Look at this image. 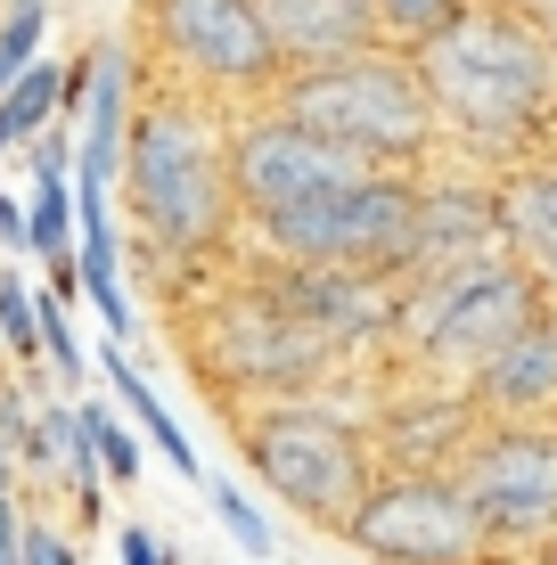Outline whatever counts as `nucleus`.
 Instances as JSON below:
<instances>
[{
  "label": "nucleus",
  "instance_id": "f257e3e1",
  "mask_svg": "<svg viewBox=\"0 0 557 565\" xmlns=\"http://www.w3.org/2000/svg\"><path fill=\"white\" fill-rule=\"evenodd\" d=\"M443 148L475 172H516L557 156V50L525 9H468L443 42L418 50Z\"/></svg>",
  "mask_w": 557,
  "mask_h": 565
},
{
  "label": "nucleus",
  "instance_id": "f03ea898",
  "mask_svg": "<svg viewBox=\"0 0 557 565\" xmlns=\"http://www.w3.org/2000/svg\"><path fill=\"white\" fill-rule=\"evenodd\" d=\"M229 131L238 115L197 99V90L157 83L131 115V148H124V213L140 230L148 263L189 270L222 263L238 246L246 213H238V164H229Z\"/></svg>",
  "mask_w": 557,
  "mask_h": 565
},
{
  "label": "nucleus",
  "instance_id": "7ed1b4c3",
  "mask_svg": "<svg viewBox=\"0 0 557 565\" xmlns=\"http://www.w3.org/2000/svg\"><path fill=\"white\" fill-rule=\"evenodd\" d=\"M229 435H238V459L271 483L287 509L303 524H320V533H336V541H344V524L361 516L369 483L386 476L369 411H353V402H336V394L255 402V411L229 418Z\"/></svg>",
  "mask_w": 557,
  "mask_h": 565
},
{
  "label": "nucleus",
  "instance_id": "20e7f679",
  "mask_svg": "<svg viewBox=\"0 0 557 565\" xmlns=\"http://www.w3.org/2000/svg\"><path fill=\"white\" fill-rule=\"evenodd\" d=\"M271 107L296 115L320 140L369 156L377 172H435L443 164V124H435L427 74L394 42L361 50V57H336V66H312V74H287Z\"/></svg>",
  "mask_w": 557,
  "mask_h": 565
},
{
  "label": "nucleus",
  "instance_id": "39448f33",
  "mask_svg": "<svg viewBox=\"0 0 557 565\" xmlns=\"http://www.w3.org/2000/svg\"><path fill=\"white\" fill-rule=\"evenodd\" d=\"M542 311H549V296L533 287V270L508 263V255L459 263V270H427V279H401L394 369H401V377L468 385L475 369L501 353V344H516Z\"/></svg>",
  "mask_w": 557,
  "mask_h": 565
},
{
  "label": "nucleus",
  "instance_id": "423d86ee",
  "mask_svg": "<svg viewBox=\"0 0 557 565\" xmlns=\"http://www.w3.org/2000/svg\"><path fill=\"white\" fill-rule=\"evenodd\" d=\"M189 344H197L189 361L205 369V385H214L222 402H238V411H255V402H296V394H329V377L344 369V353L279 303V287L263 279V270L222 279L214 296H205Z\"/></svg>",
  "mask_w": 557,
  "mask_h": 565
},
{
  "label": "nucleus",
  "instance_id": "0eeeda50",
  "mask_svg": "<svg viewBox=\"0 0 557 565\" xmlns=\"http://www.w3.org/2000/svg\"><path fill=\"white\" fill-rule=\"evenodd\" d=\"M140 57L157 83L197 90L229 115L271 107L287 83V57L255 0H140Z\"/></svg>",
  "mask_w": 557,
  "mask_h": 565
},
{
  "label": "nucleus",
  "instance_id": "6e6552de",
  "mask_svg": "<svg viewBox=\"0 0 557 565\" xmlns=\"http://www.w3.org/2000/svg\"><path fill=\"white\" fill-rule=\"evenodd\" d=\"M451 483L468 492L501 565H525L533 550L557 541V426L549 418H484L475 443L459 451Z\"/></svg>",
  "mask_w": 557,
  "mask_h": 565
},
{
  "label": "nucleus",
  "instance_id": "1a4fd4ad",
  "mask_svg": "<svg viewBox=\"0 0 557 565\" xmlns=\"http://www.w3.org/2000/svg\"><path fill=\"white\" fill-rule=\"evenodd\" d=\"M344 550H361L369 565H501L468 492L451 476H410V467H386L369 483L361 516L344 524Z\"/></svg>",
  "mask_w": 557,
  "mask_h": 565
},
{
  "label": "nucleus",
  "instance_id": "9d476101",
  "mask_svg": "<svg viewBox=\"0 0 557 565\" xmlns=\"http://www.w3.org/2000/svg\"><path fill=\"white\" fill-rule=\"evenodd\" d=\"M229 164H238V213H246V230L279 222V213H303V205H329V198H353V189L377 172L369 156L320 140V131H303L296 115H279V107L238 115V131H229Z\"/></svg>",
  "mask_w": 557,
  "mask_h": 565
},
{
  "label": "nucleus",
  "instance_id": "9b49d317",
  "mask_svg": "<svg viewBox=\"0 0 557 565\" xmlns=\"http://www.w3.org/2000/svg\"><path fill=\"white\" fill-rule=\"evenodd\" d=\"M377 426V459L386 467H410V476H451L459 451L475 443L484 411L468 402V385H443V377H394L386 402L369 411Z\"/></svg>",
  "mask_w": 557,
  "mask_h": 565
},
{
  "label": "nucleus",
  "instance_id": "f8f14e48",
  "mask_svg": "<svg viewBox=\"0 0 557 565\" xmlns=\"http://www.w3.org/2000/svg\"><path fill=\"white\" fill-rule=\"evenodd\" d=\"M501 246V181L475 164H435L418 189V270H459V263H492Z\"/></svg>",
  "mask_w": 557,
  "mask_h": 565
},
{
  "label": "nucleus",
  "instance_id": "ddd939ff",
  "mask_svg": "<svg viewBox=\"0 0 557 565\" xmlns=\"http://www.w3.org/2000/svg\"><path fill=\"white\" fill-rule=\"evenodd\" d=\"M271 42L287 57V74L336 66V57L386 50V25H377V0H255Z\"/></svg>",
  "mask_w": 557,
  "mask_h": 565
},
{
  "label": "nucleus",
  "instance_id": "4468645a",
  "mask_svg": "<svg viewBox=\"0 0 557 565\" xmlns=\"http://www.w3.org/2000/svg\"><path fill=\"white\" fill-rule=\"evenodd\" d=\"M468 402L484 418H557V303L516 344H501V353L475 369Z\"/></svg>",
  "mask_w": 557,
  "mask_h": 565
},
{
  "label": "nucleus",
  "instance_id": "2eb2a0df",
  "mask_svg": "<svg viewBox=\"0 0 557 565\" xmlns=\"http://www.w3.org/2000/svg\"><path fill=\"white\" fill-rule=\"evenodd\" d=\"M501 246L508 263L533 270V287L557 303V164H516L501 172Z\"/></svg>",
  "mask_w": 557,
  "mask_h": 565
},
{
  "label": "nucleus",
  "instance_id": "dca6fc26",
  "mask_svg": "<svg viewBox=\"0 0 557 565\" xmlns=\"http://www.w3.org/2000/svg\"><path fill=\"white\" fill-rule=\"evenodd\" d=\"M99 377H107V394H115V411H124V418L140 426L148 443H157V459L172 467V476H189V483H197V451H189L181 418L164 411V394H157V385H148V369L131 361V353H124V344H115V337L99 344Z\"/></svg>",
  "mask_w": 557,
  "mask_h": 565
},
{
  "label": "nucleus",
  "instance_id": "f3484780",
  "mask_svg": "<svg viewBox=\"0 0 557 565\" xmlns=\"http://www.w3.org/2000/svg\"><path fill=\"white\" fill-rule=\"evenodd\" d=\"M66 107H74V66H25V83L0 99V148H33L50 124H66Z\"/></svg>",
  "mask_w": 557,
  "mask_h": 565
},
{
  "label": "nucleus",
  "instance_id": "a211bd4d",
  "mask_svg": "<svg viewBox=\"0 0 557 565\" xmlns=\"http://www.w3.org/2000/svg\"><path fill=\"white\" fill-rule=\"evenodd\" d=\"M74 238H83V205H74V181H33L25 198V255L33 263H74Z\"/></svg>",
  "mask_w": 557,
  "mask_h": 565
},
{
  "label": "nucleus",
  "instance_id": "6ab92c4d",
  "mask_svg": "<svg viewBox=\"0 0 557 565\" xmlns=\"http://www.w3.org/2000/svg\"><path fill=\"white\" fill-rule=\"evenodd\" d=\"M0 353L17 369L42 361V287H25V270H0Z\"/></svg>",
  "mask_w": 557,
  "mask_h": 565
},
{
  "label": "nucleus",
  "instance_id": "aec40b11",
  "mask_svg": "<svg viewBox=\"0 0 557 565\" xmlns=\"http://www.w3.org/2000/svg\"><path fill=\"white\" fill-rule=\"evenodd\" d=\"M468 17V0H377V25H386V42L394 50H427V42H443V33Z\"/></svg>",
  "mask_w": 557,
  "mask_h": 565
},
{
  "label": "nucleus",
  "instance_id": "412c9836",
  "mask_svg": "<svg viewBox=\"0 0 557 565\" xmlns=\"http://www.w3.org/2000/svg\"><path fill=\"white\" fill-rule=\"evenodd\" d=\"M83 426H90V451H99L107 483H140V426H124V411L115 402H83Z\"/></svg>",
  "mask_w": 557,
  "mask_h": 565
},
{
  "label": "nucleus",
  "instance_id": "4be33fe9",
  "mask_svg": "<svg viewBox=\"0 0 557 565\" xmlns=\"http://www.w3.org/2000/svg\"><path fill=\"white\" fill-rule=\"evenodd\" d=\"M205 509H214V524H222L229 541H238L246 557H271V550H279V541H271V516H263L255 500L238 492V483H222V476H214V483H205Z\"/></svg>",
  "mask_w": 557,
  "mask_h": 565
},
{
  "label": "nucleus",
  "instance_id": "5701e85b",
  "mask_svg": "<svg viewBox=\"0 0 557 565\" xmlns=\"http://www.w3.org/2000/svg\"><path fill=\"white\" fill-rule=\"evenodd\" d=\"M42 33L50 9H0V99L25 83V66H42Z\"/></svg>",
  "mask_w": 557,
  "mask_h": 565
},
{
  "label": "nucleus",
  "instance_id": "b1692460",
  "mask_svg": "<svg viewBox=\"0 0 557 565\" xmlns=\"http://www.w3.org/2000/svg\"><path fill=\"white\" fill-rule=\"evenodd\" d=\"M42 361L57 369V385H83V337H74V320H66V303H57L50 296V287H42Z\"/></svg>",
  "mask_w": 557,
  "mask_h": 565
},
{
  "label": "nucleus",
  "instance_id": "393cba45",
  "mask_svg": "<svg viewBox=\"0 0 557 565\" xmlns=\"http://www.w3.org/2000/svg\"><path fill=\"white\" fill-rule=\"evenodd\" d=\"M25 565H83L74 557V533H57L50 516H25Z\"/></svg>",
  "mask_w": 557,
  "mask_h": 565
},
{
  "label": "nucleus",
  "instance_id": "a878e982",
  "mask_svg": "<svg viewBox=\"0 0 557 565\" xmlns=\"http://www.w3.org/2000/svg\"><path fill=\"white\" fill-rule=\"evenodd\" d=\"M115 565H181V557H172V541H157L148 524H124V533H115Z\"/></svg>",
  "mask_w": 557,
  "mask_h": 565
},
{
  "label": "nucleus",
  "instance_id": "bb28decb",
  "mask_svg": "<svg viewBox=\"0 0 557 565\" xmlns=\"http://www.w3.org/2000/svg\"><path fill=\"white\" fill-rule=\"evenodd\" d=\"M0 246H9V255H25V205H17L9 189H0Z\"/></svg>",
  "mask_w": 557,
  "mask_h": 565
},
{
  "label": "nucleus",
  "instance_id": "cd10ccee",
  "mask_svg": "<svg viewBox=\"0 0 557 565\" xmlns=\"http://www.w3.org/2000/svg\"><path fill=\"white\" fill-rule=\"evenodd\" d=\"M525 17H533V25H542V42L557 50V0H525Z\"/></svg>",
  "mask_w": 557,
  "mask_h": 565
},
{
  "label": "nucleus",
  "instance_id": "c85d7f7f",
  "mask_svg": "<svg viewBox=\"0 0 557 565\" xmlns=\"http://www.w3.org/2000/svg\"><path fill=\"white\" fill-rule=\"evenodd\" d=\"M468 9H525V0H468Z\"/></svg>",
  "mask_w": 557,
  "mask_h": 565
},
{
  "label": "nucleus",
  "instance_id": "c756f323",
  "mask_svg": "<svg viewBox=\"0 0 557 565\" xmlns=\"http://www.w3.org/2000/svg\"><path fill=\"white\" fill-rule=\"evenodd\" d=\"M525 565H557V541H549V550H533V557H525Z\"/></svg>",
  "mask_w": 557,
  "mask_h": 565
},
{
  "label": "nucleus",
  "instance_id": "7c9ffc66",
  "mask_svg": "<svg viewBox=\"0 0 557 565\" xmlns=\"http://www.w3.org/2000/svg\"><path fill=\"white\" fill-rule=\"evenodd\" d=\"M9 9H50V0H9Z\"/></svg>",
  "mask_w": 557,
  "mask_h": 565
},
{
  "label": "nucleus",
  "instance_id": "2f4dec72",
  "mask_svg": "<svg viewBox=\"0 0 557 565\" xmlns=\"http://www.w3.org/2000/svg\"><path fill=\"white\" fill-rule=\"evenodd\" d=\"M549 164H557V156H549Z\"/></svg>",
  "mask_w": 557,
  "mask_h": 565
},
{
  "label": "nucleus",
  "instance_id": "473e14b6",
  "mask_svg": "<svg viewBox=\"0 0 557 565\" xmlns=\"http://www.w3.org/2000/svg\"><path fill=\"white\" fill-rule=\"evenodd\" d=\"M549 426H557V418H549Z\"/></svg>",
  "mask_w": 557,
  "mask_h": 565
}]
</instances>
